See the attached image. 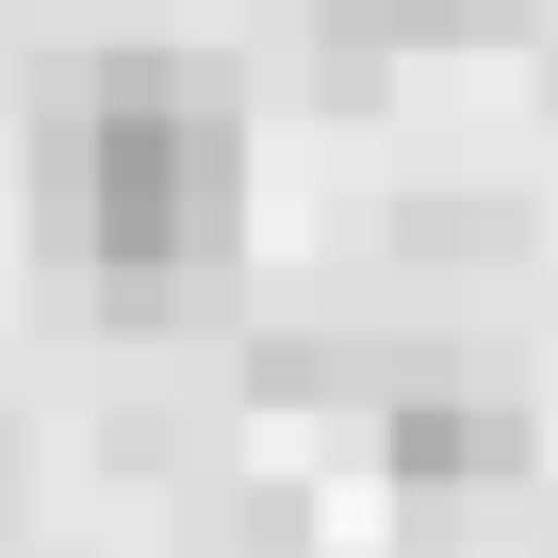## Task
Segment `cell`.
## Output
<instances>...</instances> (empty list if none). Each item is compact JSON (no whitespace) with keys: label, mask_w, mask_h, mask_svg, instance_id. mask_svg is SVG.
<instances>
[{"label":"cell","mask_w":558,"mask_h":558,"mask_svg":"<svg viewBox=\"0 0 558 558\" xmlns=\"http://www.w3.org/2000/svg\"><path fill=\"white\" fill-rule=\"evenodd\" d=\"M34 230L99 263L116 329H181L246 263V116L197 50H99L34 116Z\"/></svg>","instance_id":"1"},{"label":"cell","mask_w":558,"mask_h":558,"mask_svg":"<svg viewBox=\"0 0 558 558\" xmlns=\"http://www.w3.org/2000/svg\"><path fill=\"white\" fill-rule=\"evenodd\" d=\"M525 395H493V378H411L395 411H378V460H395V493H493V476H525Z\"/></svg>","instance_id":"2"},{"label":"cell","mask_w":558,"mask_h":558,"mask_svg":"<svg viewBox=\"0 0 558 558\" xmlns=\"http://www.w3.org/2000/svg\"><path fill=\"white\" fill-rule=\"evenodd\" d=\"M378 17V50H493V34H525V0H362Z\"/></svg>","instance_id":"3"}]
</instances>
